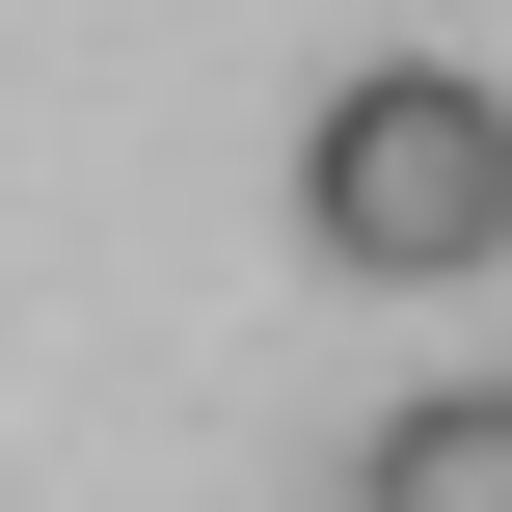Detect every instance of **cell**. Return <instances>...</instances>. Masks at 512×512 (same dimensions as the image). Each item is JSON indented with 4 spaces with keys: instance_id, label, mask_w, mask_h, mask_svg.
<instances>
[{
    "instance_id": "obj_2",
    "label": "cell",
    "mask_w": 512,
    "mask_h": 512,
    "mask_svg": "<svg viewBox=\"0 0 512 512\" xmlns=\"http://www.w3.org/2000/svg\"><path fill=\"white\" fill-rule=\"evenodd\" d=\"M351 512H512V378H405L351 432Z\"/></svg>"
},
{
    "instance_id": "obj_1",
    "label": "cell",
    "mask_w": 512,
    "mask_h": 512,
    "mask_svg": "<svg viewBox=\"0 0 512 512\" xmlns=\"http://www.w3.org/2000/svg\"><path fill=\"white\" fill-rule=\"evenodd\" d=\"M297 216H324L351 270H486V243H512V81H486V54H378V81H324Z\"/></svg>"
}]
</instances>
